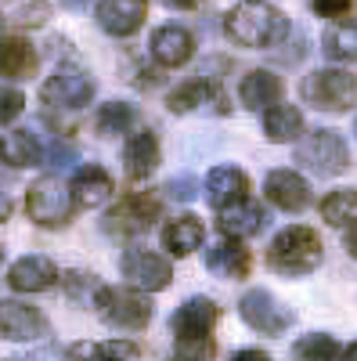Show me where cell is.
I'll return each instance as SVG.
<instances>
[{
  "mask_svg": "<svg viewBox=\"0 0 357 361\" xmlns=\"http://www.w3.org/2000/svg\"><path fill=\"white\" fill-rule=\"evenodd\" d=\"M224 33L227 40H234L238 47H278L289 37V18L267 4H238L224 15Z\"/></svg>",
  "mask_w": 357,
  "mask_h": 361,
  "instance_id": "1",
  "label": "cell"
},
{
  "mask_svg": "<svg viewBox=\"0 0 357 361\" xmlns=\"http://www.w3.org/2000/svg\"><path fill=\"white\" fill-rule=\"evenodd\" d=\"M318 264H321V238H318V231H311L303 224L278 231L271 250H267V267L278 271V275H289V279L311 275Z\"/></svg>",
  "mask_w": 357,
  "mask_h": 361,
  "instance_id": "2",
  "label": "cell"
},
{
  "mask_svg": "<svg viewBox=\"0 0 357 361\" xmlns=\"http://www.w3.org/2000/svg\"><path fill=\"white\" fill-rule=\"evenodd\" d=\"M300 94L318 112H350L357 105V76L346 69H314L303 76Z\"/></svg>",
  "mask_w": 357,
  "mask_h": 361,
  "instance_id": "3",
  "label": "cell"
},
{
  "mask_svg": "<svg viewBox=\"0 0 357 361\" xmlns=\"http://www.w3.org/2000/svg\"><path fill=\"white\" fill-rule=\"evenodd\" d=\"M94 304L98 314L115 329H144L152 322V300L134 286H98Z\"/></svg>",
  "mask_w": 357,
  "mask_h": 361,
  "instance_id": "4",
  "label": "cell"
},
{
  "mask_svg": "<svg viewBox=\"0 0 357 361\" xmlns=\"http://www.w3.org/2000/svg\"><path fill=\"white\" fill-rule=\"evenodd\" d=\"M25 209H29V217H33V224H40V228H65L76 202H73V192H69L65 180L51 173V177H40L29 185Z\"/></svg>",
  "mask_w": 357,
  "mask_h": 361,
  "instance_id": "5",
  "label": "cell"
},
{
  "mask_svg": "<svg viewBox=\"0 0 357 361\" xmlns=\"http://www.w3.org/2000/svg\"><path fill=\"white\" fill-rule=\"evenodd\" d=\"M296 163L307 166L318 177H336V173H343L350 166V148H346V141L336 130L318 127V130H311L300 145H296Z\"/></svg>",
  "mask_w": 357,
  "mask_h": 361,
  "instance_id": "6",
  "label": "cell"
},
{
  "mask_svg": "<svg viewBox=\"0 0 357 361\" xmlns=\"http://www.w3.org/2000/svg\"><path fill=\"white\" fill-rule=\"evenodd\" d=\"M159 217H163V199L159 195H152V192H130L127 199H119L108 209L105 228L112 235H144Z\"/></svg>",
  "mask_w": 357,
  "mask_h": 361,
  "instance_id": "7",
  "label": "cell"
},
{
  "mask_svg": "<svg viewBox=\"0 0 357 361\" xmlns=\"http://www.w3.org/2000/svg\"><path fill=\"white\" fill-rule=\"evenodd\" d=\"M119 271H123L127 286H134L141 293H159L173 282L170 260H163L152 250H127L123 257H119Z\"/></svg>",
  "mask_w": 357,
  "mask_h": 361,
  "instance_id": "8",
  "label": "cell"
},
{
  "mask_svg": "<svg viewBox=\"0 0 357 361\" xmlns=\"http://www.w3.org/2000/svg\"><path fill=\"white\" fill-rule=\"evenodd\" d=\"M238 307H242V322L249 329H256L260 336H278L292 325V311L285 304H278L267 289H249Z\"/></svg>",
  "mask_w": 357,
  "mask_h": 361,
  "instance_id": "9",
  "label": "cell"
},
{
  "mask_svg": "<svg viewBox=\"0 0 357 361\" xmlns=\"http://www.w3.org/2000/svg\"><path fill=\"white\" fill-rule=\"evenodd\" d=\"M40 98L51 109H83L94 102V80L80 69H58L40 87Z\"/></svg>",
  "mask_w": 357,
  "mask_h": 361,
  "instance_id": "10",
  "label": "cell"
},
{
  "mask_svg": "<svg viewBox=\"0 0 357 361\" xmlns=\"http://www.w3.org/2000/svg\"><path fill=\"white\" fill-rule=\"evenodd\" d=\"M220 322V307L213 304L210 296H192L184 300L181 307H177V314L170 318V329L177 340H213V329Z\"/></svg>",
  "mask_w": 357,
  "mask_h": 361,
  "instance_id": "11",
  "label": "cell"
},
{
  "mask_svg": "<svg viewBox=\"0 0 357 361\" xmlns=\"http://www.w3.org/2000/svg\"><path fill=\"white\" fill-rule=\"evenodd\" d=\"M166 105L170 112L177 116H184V112H199V109H210V112H227V94H224V87L213 83V80H188L181 87H173L170 94H166Z\"/></svg>",
  "mask_w": 357,
  "mask_h": 361,
  "instance_id": "12",
  "label": "cell"
},
{
  "mask_svg": "<svg viewBox=\"0 0 357 361\" xmlns=\"http://www.w3.org/2000/svg\"><path fill=\"white\" fill-rule=\"evenodd\" d=\"M0 336L15 343H33L47 336V318L22 300H0Z\"/></svg>",
  "mask_w": 357,
  "mask_h": 361,
  "instance_id": "13",
  "label": "cell"
},
{
  "mask_svg": "<svg viewBox=\"0 0 357 361\" xmlns=\"http://www.w3.org/2000/svg\"><path fill=\"white\" fill-rule=\"evenodd\" d=\"M94 15L108 37H134L148 18V0H101Z\"/></svg>",
  "mask_w": 357,
  "mask_h": 361,
  "instance_id": "14",
  "label": "cell"
},
{
  "mask_svg": "<svg viewBox=\"0 0 357 361\" xmlns=\"http://www.w3.org/2000/svg\"><path fill=\"white\" fill-rule=\"evenodd\" d=\"M263 192L285 214H300L311 206V185L296 170H271L263 180Z\"/></svg>",
  "mask_w": 357,
  "mask_h": 361,
  "instance_id": "15",
  "label": "cell"
},
{
  "mask_svg": "<svg viewBox=\"0 0 357 361\" xmlns=\"http://www.w3.org/2000/svg\"><path fill=\"white\" fill-rule=\"evenodd\" d=\"M69 192H73V202H76L80 209H98V206H105V202L112 199L115 185H112V177H108V170H105V166L87 163V166H80V170H76Z\"/></svg>",
  "mask_w": 357,
  "mask_h": 361,
  "instance_id": "16",
  "label": "cell"
},
{
  "mask_svg": "<svg viewBox=\"0 0 357 361\" xmlns=\"http://www.w3.org/2000/svg\"><path fill=\"white\" fill-rule=\"evenodd\" d=\"M152 58L163 66V69H177V66H184L192 62V54H195V37L188 33V29L181 25H163L152 33Z\"/></svg>",
  "mask_w": 357,
  "mask_h": 361,
  "instance_id": "17",
  "label": "cell"
},
{
  "mask_svg": "<svg viewBox=\"0 0 357 361\" xmlns=\"http://www.w3.org/2000/svg\"><path fill=\"white\" fill-rule=\"evenodd\" d=\"M242 199H249V177L238 166H213L206 177V202L213 209H224Z\"/></svg>",
  "mask_w": 357,
  "mask_h": 361,
  "instance_id": "18",
  "label": "cell"
},
{
  "mask_svg": "<svg viewBox=\"0 0 357 361\" xmlns=\"http://www.w3.org/2000/svg\"><path fill=\"white\" fill-rule=\"evenodd\" d=\"M206 267L220 279H249L253 257L238 238H217V243L206 250Z\"/></svg>",
  "mask_w": 357,
  "mask_h": 361,
  "instance_id": "19",
  "label": "cell"
},
{
  "mask_svg": "<svg viewBox=\"0 0 357 361\" xmlns=\"http://www.w3.org/2000/svg\"><path fill=\"white\" fill-rule=\"evenodd\" d=\"M54 282H58V267H54V260L37 257V253L15 260L11 271H8V286H11L15 293H44V289H51Z\"/></svg>",
  "mask_w": 357,
  "mask_h": 361,
  "instance_id": "20",
  "label": "cell"
},
{
  "mask_svg": "<svg viewBox=\"0 0 357 361\" xmlns=\"http://www.w3.org/2000/svg\"><path fill=\"white\" fill-rule=\"evenodd\" d=\"M123 166H127V177H130V180L152 177L156 166H159V137H156L152 130L130 134L127 145H123Z\"/></svg>",
  "mask_w": 357,
  "mask_h": 361,
  "instance_id": "21",
  "label": "cell"
},
{
  "mask_svg": "<svg viewBox=\"0 0 357 361\" xmlns=\"http://www.w3.org/2000/svg\"><path fill=\"white\" fill-rule=\"evenodd\" d=\"M220 214V221H217V231H220V238H253L260 228H263V209H260V202H253V199H242V202H234V206H224V209H217Z\"/></svg>",
  "mask_w": 357,
  "mask_h": 361,
  "instance_id": "22",
  "label": "cell"
},
{
  "mask_svg": "<svg viewBox=\"0 0 357 361\" xmlns=\"http://www.w3.org/2000/svg\"><path fill=\"white\" fill-rule=\"evenodd\" d=\"M37 47L22 37L0 40V80H29L37 73Z\"/></svg>",
  "mask_w": 357,
  "mask_h": 361,
  "instance_id": "23",
  "label": "cell"
},
{
  "mask_svg": "<svg viewBox=\"0 0 357 361\" xmlns=\"http://www.w3.org/2000/svg\"><path fill=\"white\" fill-rule=\"evenodd\" d=\"M238 94H242L246 109H275L282 102V94H285V83L271 69H253L242 80V90H238Z\"/></svg>",
  "mask_w": 357,
  "mask_h": 361,
  "instance_id": "24",
  "label": "cell"
},
{
  "mask_svg": "<svg viewBox=\"0 0 357 361\" xmlns=\"http://www.w3.org/2000/svg\"><path fill=\"white\" fill-rule=\"evenodd\" d=\"M202 243H206V228L195 214H181L163 228V246L173 257H188V253L202 250Z\"/></svg>",
  "mask_w": 357,
  "mask_h": 361,
  "instance_id": "25",
  "label": "cell"
},
{
  "mask_svg": "<svg viewBox=\"0 0 357 361\" xmlns=\"http://www.w3.org/2000/svg\"><path fill=\"white\" fill-rule=\"evenodd\" d=\"M40 159H44V148H40L33 130H8V134H0V163H4V166L25 170V166H37Z\"/></svg>",
  "mask_w": 357,
  "mask_h": 361,
  "instance_id": "26",
  "label": "cell"
},
{
  "mask_svg": "<svg viewBox=\"0 0 357 361\" xmlns=\"http://www.w3.org/2000/svg\"><path fill=\"white\" fill-rule=\"evenodd\" d=\"M263 134H267V141H278V145L296 141L303 134V112L296 105H282L278 102L275 109L263 112Z\"/></svg>",
  "mask_w": 357,
  "mask_h": 361,
  "instance_id": "27",
  "label": "cell"
},
{
  "mask_svg": "<svg viewBox=\"0 0 357 361\" xmlns=\"http://www.w3.org/2000/svg\"><path fill=\"white\" fill-rule=\"evenodd\" d=\"M141 350L134 340H105V343H73V361H134Z\"/></svg>",
  "mask_w": 357,
  "mask_h": 361,
  "instance_id": "28",
  "label": "cell"
},
{
  "mask_svg": "<svg viewBox=\"0 0 357 361\" xmlns=\"http://www.w3.org/2000/svg\"><path fill=\"white\" fill-rule=\"evenodd\" d=\"M321 221L332 228H353L357 224V188H336L321 199Z\"/></svg>",
  "mask_w": 357,
  "mask_h": 361,
  "instance_id": "29",
  "label": "cell"
},
{
  "mask_svg": "<svg viewBox=\"0 0 357 361\" xmlns=\"http://www.w3.org/2000/svg\"><path fill=\"white\" fill-rule=\"evenodd\" d=\"M134 123H137V109L127 105V102H105V105L98 109V130H101L105 137L127 134Z\"/></svg>",
  "mask_w": 357,
  "mask_h": 361,
  "instance_id": "30",
  "label": "cell"
},
{
  "mask_svg": "<svg viewBox=\"0 0 357 361\" xmlns=\"http://www.w3.org/2000/svg\"><path fill=\"white\" fill-rule=\"evenodd\" d=\"M321 51L332 58V62H353L357 58V29L353 25H332V29H325V37H321Z\"/></svg>",
  "mask_w": 357,
  "mask_h": 361,
  "instance_id": "31",
  "label": "cell"
},
{
  "mask_svg": "<svg viewBox=\"0 0 357 361\" xmlns=\"http://www.w3.org/2000/svg\"><path fill=\"white\" fill-rule=\"evenodd\" d=\"M336 357H339V343L329 333H311L296 340L292 347V361H336Z\"/></svg>",
  "mask_w": 357,
  "mask_h": 361,
  "instance_id": "32",
  "label": "cell"
},
{
  "mask_svg": "<svg viewBox=\"0 0 357 361\" xmlns=\"http://www.w3.org/2000/svg\"><path fill=\"white\" fill-rule=\"evenodd\" d=\"M47 18H51V4H44V0H15L8 11L11 25H44Z\"/></svg>",
  "mask_w": 357,
  "mask_h": 361,
  "instance_id": "33",
  "label": "cell"
},
{
  "mask_svg": "<svg viewBox=\"0 0 357 361\" xmlns=\"http://www.w3.org/2000/svg\"><path fill=\"white\" fill-rule=\"evenodd\" d=\"M22 109H25L22 90H15V87H0V127H8L11 119H18Z\"/></svg>",
  "mask_w": 357,
  "mask_h": 361,
  "instance_id": "34",
  "label": "cell"
},
{
  "mask_svg": "<svg viewBox=\"0 0 357 361\" xmlns=\"http://www.w3.org/2000/svg\"><path fill=\"white\" fill-rule=\"evenodd\" d=\"M62 286L69 296H83V289H98L94 275H87V271H65L62 275Z\"/></svg>",
  "mask_w": 357,
  "mask_h": 361,
  "instance_id": "35",
  "label": "cell"
},
{
  "mask_svg": "<svg viewBox=\"0 0 357 361\" xmlns=\"http://www.w3.org/2000/svg\"><path fill=\"white\" fill-rule=\"evenodd\" d=\"M311 4L321 18H343L353 8V0H311Z\"/></svg>",
  "mask_w": 357,
  "mask_h": 361,
  "instance_id": "36",
  "label": "cell"
},
{
  "mask_svg": "<svg viewBox=\"0 0 357 361\" xmlns=\"http://www.w3.org/2000/svg\"><path fill=\"white\" fill-rule=\"evenodd\" d=\"M166 192H170L173 199H181V202L192 199V195H195V177H173L170 185H166Z\"/></svg>",
  "mask_w": 357,
  "mask_h": 361,
  "instance_id": "37",
  "label": "cell"
},
{
  "mask_svg": "<svg viewBox=\"0 0 357 361\" xmlns=\"http://www.w3.org/2000/svg\"><path fill=\"white\" fill-rule=\"evenodd\" d=\"M51 166H65V163H76V148H65V145H54L51 156H47Z\"/></svg>",
  "mask_w": 357,
  "mask_h": 361,
  "instance_id": "38",
  "label": "cell"
},
{
  "mask_svg": "<svg viewBox=\"0 0 357 361\" xmlns=\"http://www.w3.org/2000/svg\"><path fill=\"white\" fill-rule=\"evenodd\" d=\"M231 361H271V354L267 350H256V347H242V350H234Z\"/></svg>",
  "mask_w": 357,
  "mask_h": 361,
  "instance_id": "39",
  "label": "cell"
},
{
  "mask_svg": "<svg viewBox=\"0 0 357 361\" xmlns=\"http://www.w3.org/2000/svg\"><path fill=\"white\" fill-rule=\"evenodd\" d=\"M11 209H15V202H11V195H8V192H0V224H4V221L11 217Z\"/></svg>",
  "mask_w": 357,
  "mask_h": 361,
  "instance_id": "40",
  "label": "cell"
},
{
  "mask_svg": "<svg viewBox=\"0 0 357 361\" xmlns=\"http://www.w3.org/2000/svg\"><path fill=\"white\" fill-rule=\"evenodd\" d=\"M343 246L350 250V257H357V224L346 228V238H343Z\"/></svg>",
  "mask_w": 357,
  "mask_h": 361,
  "instance_id": "41",
  "label": "cell"
},
{
  "mask_svg": "<svg viewBox=\"0 0 357 361\" xmlns=\"http://www.w3.org/2000/svg\"><path fill=\"white\" fill-rule=\"evenodd\" d=\"M166 8H177V11H188V8H195L199 0H163Z\"/></svg>",
  "mask_w": 357,
  "mask_h": 361,
  "instance_id": "42",
  "label": "cell"
},
{
  "mask_svg": "<svg viewBox=\"0 0 357 361\" xmlns=\"http://www.w3.org/2000/svg\"><path fill=\"white\" fill-rule=\"evenodd\" d=\"M339 361H357V343H350V347L339 354Z\"/></svg>",
  "mask_w": 357,
  "mask_h": 361,
  "instance_id": "43",
  "label": "cell"
},
{
  "mask_svg": "<svg viewBox=\"0 0 357 361\" xmlns=\"http://www.w3.org/2000/svg\"><path fill=\"white\" fill-rule=\"evenodd\" d=\"M65 4H73V8H80V4H87V0H65Z\"/></svg>",
  "mask_w": 357,
  "mask_h": 361,
  "instance_id": "44",
  "label": "cell"
},
{
  "mask_svg": "<svg viewBox=\"0 0 357 361\" xmlns=\"http://www.w3.org/2000/svg\"><path fill=\"white\" fill-rule=\"evenodd\" d=\"M4 361H33V357H4Z\"/></svg>",
  "mask_w": 357,
  "mask_h": 361,
  "instance_id": "45",
  "label": "cell"
},
{
  "mask_svg": "<svg viewBox=\"0 0 357 361\" xmlns=\"http://www.w3.org/2000/svg\"><path fill=\"white\" fill-rule=\"evenodd\" d=\"M170 361H184V357H170Z\"/></svg>",
  "mask_w": 357,
  "mask_h": 361,
  "instance_id": "46",
  "label": "cell"
},
{
  "mask_svg": "<svg viewBox=\"0 0 357 361\" xmlns=\"http://www.w3.org/2000/svg\"><path fill=\"white\" fill-rule=\"evenodd\" d=\"M253 4H263V0H253Z\"/></svg>",
  "mask_w": 357,
  "mask_h": 361,
  "instance_id": "47",
  "label": "cell"
},
{
  "mask_svg": "<svg viewBox=\"0 0 357 361\" xmlns=\"http://www.w3.org/2000/svg\"><path fill=\"white\" fill-rule=\"evenodd\" d=\"M0 260H4V250H0Z\"/></svg>",
  "mask_w": 357,
  "mask_h": 361,
  "instance_id": "48",
  "label": "cell"
},
{
  "mask_svg": "<svg viewBox=\"0 0 357 361\" xmlns=\"http://www.w3.org/2000/svg\"><path fill=\"white\" fill-rule=\"evenodd\" d=\"M353 130H357V123H353Z\"/></svg>",
  "mask_w": 357,
  "mask_h": 361,
  "instance_id": "49",
  "label": "cell"
}]
</instances>
